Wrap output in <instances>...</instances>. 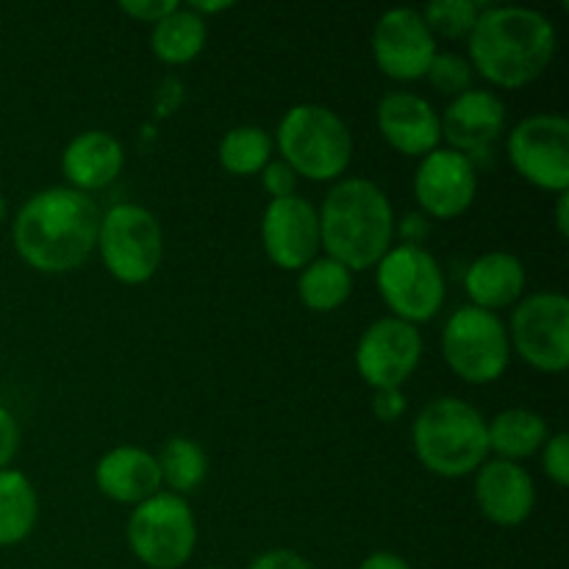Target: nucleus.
I'll list each match as a JSON object with an SVG mask.
<instances>
[{"instance_id": "obj_1", "label": "nucleus", "mask_w": 569, "mask_h": 569, "mask_svg": "<svg viewBox=\"0 0 569 569\" xmlns=\"http://www.w3.org/2000/svg\"><path fill=\"white\" fill-rule=\"evenodd\" d=\"M100 209L89 194L50 187L31 194L11 222L17 256L31 270L61 276L89 261L98 248Z\"/></svg>"}, {"instance_id": "obj_2", "label": "nucleus", "mask_w": 569, "mask_h": 569, "mask_svg": "<svg viewBox=\"0 0 569 569\" xmlns=\"http://www.w3.org/2000/svg\"><path fill=\"white\" fill-rule=\"evenodd\" d=\"M559 37L542 11L528 6H483L467 37L472 72L498 89H522L553 64Z\"/></svg>"}, {"instance_id": "obj_3", "label": "nucleus", "mask_w": 569, "mask_h": 569, "mask_svg": "<svg viewBox=\"0 0 569 569\" xmlns=\"http://www.w3.org/2000/svg\"><path fill=\"white\" fill-rule=\"evenodd\" d=\"M317 217L320 248L350 272L376 267L395 244V209L387 192L370 178H342L333 183Z\"/></svg>"}, {"instance_id": "obj_4", "label": "nucleus", "mask_w": 569, "mask_h": 569, "mask_svg": "<svg viewBox=\"0 0 569 569\" xmlns=\"http://www.w3.org/2000/svg\"><path fill=\"white\" fill-rule=\"evenodd\" d=\"M411 448L433 476H476L478 467L489 459L487 417L467 400L445 395L420 409L411 426Z\"/></svg>"}, {"instance_id": "obj_5", "label": "nucleus", "mask_w": 569, "mask_h": 569, "mask_svg": "<svg viewBox=\"0 0 569 569\" xmlns=\"http://www.w3.org/2000/svg\"><path fill=\"white\" fill-rule=\"evenodd\" d=\"M281 159L306 181H337L353 161V133L333 109L295 103L278 122L276 142Z\"/></svg>"}, {"instance_id": "obj_6", "label": "nucleus", "mask_w": 569, "mask_h": 569, "mask_svg": "<svg viewBox=\"0 0 569 569\" xmlns=\"http://www.w3.org/2000/svg\"><path fill=\"white\" fill-rule=\"evenodd\" d=\"M103 267L126 287L148 283L164 259V233L153 211L137 203H117L100 214L98 248Z\"/></svg>"}, {"instance_id": "obj_7", "label": "nucleus", "mask_w": 569, "mask_h": 569, "mask_svg": "<svg viewBox=\"0 0 569 569\" xmlns=\"http://www.w3.org/2000/svg\"><path fill=\"white\" fill-rule=\"evenodd\" d=\"M376 283L389 317L422 326L442 311L448 281L437 256L415 244H392L376 264Z\"/></svg>"}, {"instance_id": "obj_8", "label": "nucleus", "mask_w": 569, "mask_h": 569, "mask_svg": "<svg viewBox=\"0 0 569 569\" xmlns=\"http://www.w3.org/2000/svg\"><path fill=\"white\" fill-rule=\"evenodd\" d=\"M442 356L456 378L472 387H487L503 378L511 365L506 322L478 306H461L442 328Z\"/></svg>"}, {"instance_id": "obj_9", "label": "nucleus", "mask_w": 569, "mask_h": 569, "mask_svg": "<svg viewBox=\"0 0 569 569\" xmlns=\"http://www.w3.org/2000/svg\"><path fill=\"white\" fill-rule=\"evenodd\" d=\"M126 539L139 565L148 569H181L198 548V520L187 498L159 492L133 506Z\"/></svg>"}, {"instance_id": "obj_10", "label": "nucleus", "mask_w": 569, "mask_h": 569, "mask_svg": "<svg viewBox=\"0 0 569 569\" xmlns=\"http://www.w3.org/2000/svg\"><path fill=\"white\" fill-rule=\"evenodd\" d=\"M511 353L528 367L559 376L569 367V300L561 292L526 295L511 311Z\"/></svg>"}, {"instance_id": "obj_11", "label": "nucleus", "mask_w": 569, "mask_h": 569, "mask_svg": "<svg viewBox=\"0 0 569 569\" xmlns=\"http://www.w3.org/2000/svg\"><path fill=\"white\" fill-rule=\"evenodd\" d=\"M506 156L517 176L550 194L569 192V120L531 114L506 137Z\"/></svg>"}, {"instance_id": "obj_12", "label": "nucleus", "mask_w": 569, "mask_h": 569, "mask_svg": "<svg viewBox=\"0 0 569 569\" xmlns=\"http://www.w3.org/2000/svg\"><path fill=\"white\" fill-rule=\"evenodd\" d=\"M426 342H422L417 326L398 320V317H381L361 333L356 345V370L367 387L376 389H403V383L420 367Z\"/></svg>"}, {"instance_id": "obj_13", "label": "nucleus", "mask_w": 569, "mask_h": 569, "mask_svg": "<svg viewBox=\"0 0 569 569\" xmlns=\"http://www.w3.org/2000/svg\"><path fill=\"white\" fill-rule=\"evenodd\" d=\"M372 61L387 78L400 83L426 78L437 50L431 28L420 9H389L376 20L370 33Z\"/></svg>"}, {"instance_id": "obj_14", "label": "nucleus", "mask_w": 569, "mask_h": 569, "mask_svg": "<svg viewBox=\"0 0 569 569\" xmlns=\"http://www.w3.org/2000/svg\"><path fill=\"white\" fill-rule=\"evenodd\" d=\"M478 194V170L465 153L437 148L422 156L415 172V200L428 220H456Z\"/></svg>"}, {"instance_id": "obj_15", "label": "nucleus", "mask_w": 569, "mask_h": 569, "mask_svg": "<svg viewBox=\"0 0 569 569\" xmlns=\"http://www.w3.org/2000/svg\"><path fill=\"white\" fill-rule=\"evenodd\" d=\"M261 244L267 259L287 272H300L320 250V217L300 194L270 200L261 214Z\"/></svg>"}, {"instance_id": "obj_16", "label": "nucleus", "mask_w": 569, "mask_h": 569, "mask_svg": "<svg viewBox=\"0 0 569 569\" xmlns=\"http://www.w3.org/2000/svg\"><path fill=\"white\" fill-rule=\"evenodd\" d=\"M442 139L450 150H459L476 164L481 156L492 153L506 128V103L492 89H467L439 114Z\"/></svg>"}, {"instance_id": "obj_17", "label": "nucleus", "mask_w": 569, "mask_h": 569, "mask_svg": "<svg viewBox=\"0 0 569 569\" xmlns=\"http://www.w3.org/2000/svg\"><path fill=\"white\" fill-rule=\"evenodd\" d=\"M376 122L383 142L403 156H420L422 159L442 142L437 109L431 106V100L417 92L392 89V92L383 94L378 100Z\"/></svg>"}, {"instance_id": "obj_18", "label": "nucleus", "mask_w": 569, "mask_h": 569, "mask_svg": "<svg viewBox=\"0 0 569 569\" xmlns=\"http://www.w3.org/2000/svg\"><path fill=\"white\" fill-rule=\"evenodd\" d=\"M476 503L478 511L492 526L517 528L533 515L537 506V487L531 472L522 465L503 459H487L476 470Z\"/></svg>"}, {"instance_id": "obj_19", "label": "nucleus", "mask_w": 569, "mask_h": 569, "mask_svg": "<svg viewBox=\"0 0 569 569\" xmlns=\"http://www.w3.org/2000/svg\"><path fill=\"white\" fill-rule=\"evenodd\" d=\"M94 487L103 498L122 506H139L161 492L159 461L137 445H120L94 465Z\"/></svg>"}, {"instance_id": "obj_20", "label": "nucleus", "mask_w": 569, "mask_h": 569, "mask_svg": "<svg viewBox=\"0 0 569 569\" xmlns=\"http://www.w3.org/2000/svg\"><path fill=\"white\" fill-rule=\"evenodd\" d=\"M122 167H126L122 142L114 133L98 131V128L72 137L61 153V172H64L67 183L83 194L114 183Z\"/></svg>"}, {"instance_id": "obj_21", "label": "nucleus", "mask_w": 569, "mask_h": 569, "mask_svg": "<svg viewBox=\"0 0 569 569\" xmlns=\"http://www.w3.org/2000/svg\"><path fill=\"white\" fill-rule=\"evenodd\" d=\"M526 264L515 253H506V250L478 256L465 272V289L470 306L492 311V315L520 303L526 298Z\"/></svg>"}, {"instance_id": "obj_22", "label": "nucleus", "mask_w": 569, "mask_h": 569, "mask_svg": "<svg viewBox=\"0 0 569 569\" xmlns=\"http://www.w3.org/2000/svg\"><path fill=\"white\" fill-rule=\"evenodd\" d=\"M548 420L533 409H506L487 420V439L489 453L495 459L515 461L520 465L522 459H531L548 442Z\"/></svg>"}, {"instance_id": "obj_23", "label": "nucleus", "mask_w": 569, "mask_h": 569, "mask_svg": "<svg viewBox=\"0 0 569 569\" xmlns=\"http://www.w3.org/2000/svg\"><path fill=\"white\" fill-rule=\"evenodd\" d=\"M206 22L209 20L187 9V3H178L176 11L150 26V50L167 67L192 64L203 53L206 39H209Z\"/></svg>"}, {"instance_id": "obj_24", "label": "nucleus", "mask_w": 569, "mask_h": 569, "mask_svg": "<svg viewBox=\"0 0 569 569\" xmlns=\"http://www.w3.org/2000/svg\"><path fill=\"white\" fill-rule=\"evenodd\" d=\"M39 520V498L20 470H0V548L26 542Z\"/></svg>"}, {"instance_id": "obj_25", "label": "nucleus", "mask_w": 569, "mask_h": 569, "mask_svg": "<svg viewBox=\"0 0 569 569\" xmlns=\"http://www.w3.org/2000/svg\"><path fill=\"white\" fill-rule=\"evenodd\" d=\"M350 295H353V272L328 256H317L298 272L300 303L317 315L342 309Z\"/></svg>"}, {"instance_id": "obj_26", "label": "nucleus", "mask_w": 569, "mask_h": 569, "mask_svg": "<svg viewBox=\"0 0 569 569\" xmlns=\"http://www.w3.org/2000/svg\"><path fill=\"white\" fill-rule=\"evenodd\" d=\"M156 461H159L161 487H167L178 498L198 492L209 478V456L200 448V442L189 437L167 439Z\"/></svg>"}, {"instance_id": "obj_27", "label": "nucleus", "mask_w": 569, "mask_h": 569, "mask_svg": "<svg viewBox=\"0 0 569 569\" xmlns=\"http://www.w3.org/2000/svg\"><path fill=\"white\" fill-rule=\"evenodd\" d=\"M272 137L261 126H237L226 131L217 148V159L226 172L237 178L259 176L272 159Z\"/></svg>"}, {"instance_id": "obj_28", "label": "nucleus", "mask_w": 569, "mask_h": 569, "mask_svg": "<svg viewBox=\"0 0 569 569\" xmlns=\"http://www.w3.org/2000/svg\"><path fill=\"white\" fill-rule=\"evenodd\" d=\"M483 6L487 3H478V0H433L426 9H420V14L431 28L433 39L439 37L456 42V39L470 37Z\"/></svg>"}, {"instance_id": "obj_29", "label": "nucleus", "mask_w": 569, "mask_h": 569, "mask_svg": "<svg viewBox=\"0 0 569 569\" xmlns=\"http://www.w3.org/2000/svg\"><path fill=\"white\" fill-rule=\"evenodd\" d=\"M428 81L439 89L442 94H450V100L459 98L461 92L472 89V81H476V72H472V64L459 53H437L433 56L431 67L426 72Z\"/></svg>"}, {"instance_id": "obj_30", "label": "nucleus", "mask_w": 569, "mask_h": 569, "mask_svg": "<svg viewBox=\"0 0 569 569\" xmlns=\"http://www.w3.org/2000/svg\"><path fill=\"white\" fill-rule=\"evenodd\" d=\"M542 470L559 489L569 483V437L565 431L548 437L542 448Z\"/></svg>"}, {"instance_id": "obj_31", "label": "nucleus", "mask_w": 569, "mask_h": 569, "mask_svg": "<svg viewBox=\"0 0 569 569\" xmlns=\"http://www.w3.org/2000/svg\"><path fill=\"white\" fill-rule=\"evenodd\" d=\"M261 176V187L264 192L270 194V200H281V198H292L298 194V172L287 164L283 159H270L267 161L264 170L259 172Z\"/></svg>"}, {"instance_id": "obj_32", "label": "nucleus", "mask_w": 569, "mask_h": 569, "mask_svg": "<svg viewBox=\"0 0 569 569\" xmlns=\"http://www.w3.org/2000/svg\"><path fill=\"white\" fill-rule=\"evenodd\" d=\"M117 9L126 17H131V20L156 26L161 17H167L170 11L178 9V0H126V3H120Z\"/></svg>"}, {"instance_id": "obj_33", "label": "nucleus", "mask_w": 569, "mask_h": 569, "mask_svg": "<svg viewBox=\"0 0 569 569\" xmlns=\"http://www.w3.org/2000/svg\"><path fill=\"white\" fill-rule=\"evenodd\" d=\"M409 411V400H406L403 389H376L372 395V415L381 422H398L403 420Z\"/></svg>"}, {"instance_id": "obj_34", "label": "nucleus", "mask_w": 569, "mask_h": 569, "mask_svg": "<svg viewBox=\"0 0 569 569\" xmlns=\"http://www.w3.org/2000/svg\"><path fill=\"white\" fill-rule=\"evenodd\" d=\"M248 569H315V567H311V561L306 559V556H300L298 550L276 548L256 556V559L248 565Z\"/></svg>"}, {"instance_id": "obj_35", "label": "nucleus", "mask_w": 569, "mask_h": 569, "mask_svg": "<svg viewBox=\"0 0 569 569\" xmlns=\"http://www.w3.org/2000/svg\"><path fill=\"white\" fill-rule=\"evenodd\" d=\"M17 448H20V426H17V417L6 406H0V470H6L11 465V459L17 456Z\"/></svg>"}, {"instance_id": "obj_36", "label": "nucleus", "mask_w": 569, "mask_h": 569, "mask_svg": "<svg viewBox=\"0 0 569 569\" xmlns=\"http://www.w3.org/2000/svg\"><path fill=\"white\" fill-rule=\"evenodd\" d=\"M428 233H431V220H428L426 214H420V211H415V214H406L403 220L395 222V237L403 239L400 244H415V248H422V242L428 239Z\"/></svg>"}, {"instance_id": "obj_37", "label": "nucleus", "mask_w": 569, "mask_h": 569, "mask_svg": "<svg viewBox=\"0 0 569 569\" xmlns=\"http://www.w3.org/2000/svg\"><path fill=\"white\" fill-rule=\"evenodd\" d=\"M359 569H415L403 556L392 553V550H378V553H370L365 561H361Z\"/></svg>"}, {"instance_id": "obj_38", "label": "nucleus", "mask_w": 569, "mask_h": 569, "mask_svg": "<svg viewBox=\"0 0 569 569\" xmlns=\"http://www.w3.org/2000/svg\"><path fill=\"white\" fill-rule=\"evenodd\" d=\"M556 228H559L561 237L569 233V192L556 194Z\"/></svg>"}, {"instance_id": "obj_39", "label": "nucleus", "mask_w": 569, "mask_h": 569, "mask_svg": "<svg viewBox=\"0 0 569 569\" xmlns=\"http://www.w3.org/2000/svg\"><path fill=\"white\" fill-rule=\"evenodd\" d=\"M187 9H192L198 17H209V14H222V11H231L233 3H226V0H220V3H200V0H192V3H187Z\"/></svg>"}, {"instance_id": "obj_40", "label": "nucleus", "mask_w": 569, "mask_h": 569, "mask_svg": "<svg viewBox=\"0 0 569 569\" xmlns=\"http://www.w3.org/2000/svg\"><path fill=\"white\" fill-rule=\"evenodd\" d=\"M6 217H9V203H6V198L0 194V226L6 222Z\"/></svg>"}, {"instance_id": "obj_41", "label": "nucleus", "mask_w": 569, "mask_h": 569, "mask_svg": "<svg viewBox=\"0 0 569 569\" xmlns=\"http://www.w3.org/2000/svg\"><path fill=\"white\" fill-rule=\"evenodd\" d=\"M206 569H226V567H206Z\"/></svg>"}]
</instances>
